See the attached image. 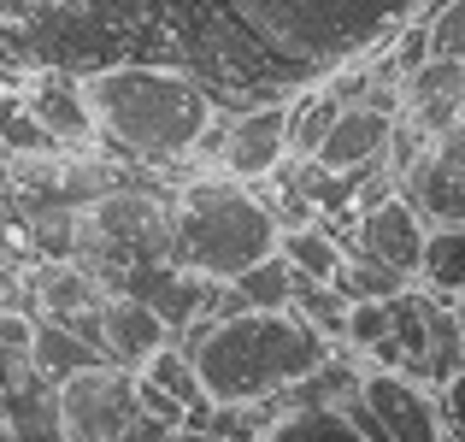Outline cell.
Masks as SVG:
<instances>
[{
  "label": "cell",
  "instance_id": "cell-1",
  "mask_svg": "<svg viewBox=\"0 0 465 442\" xmlns=\"http://www.w3.org/2000/svg\"><path fill=\"white\" fill-rule=\"evenodd\" d=\"M113 65L189 71L218 113L295 101L301 89L230 24L224 0H0L6 77H94Z\"/></svg>",
  "mask_w": 465,
  "mask_h": 442
},
{
  "label": "cell",
  "instance_id": "cell-2",
  "mask_svg": "<svg viewBox=\"0 0 465 442\" xmlns=\"http://www.w3.org/2000/svg\"><path fill=\"white\" fill-rule=\"evenodd\" d=\"M77 95L94 142L118 154L124 166H159V171L194 166L206 130L218 125V101L206 95V83L171 65L94 71V77H77Z\"/></svg>",
  "mask_w": 465,
  "mask_h": 442
},
{
  "label": "cell",
  "instance_id": "cell-3",
  "mask_svg": "<svg viewBox=\"0 0 465 442\" xmlns=\"http://www.w3.org/2000/svg\"><path fill=\"white\" fill-rule=\"evenodd\" d=\"M419 6L424 0H224L230 24L301 89L383 54L407 24H419Z\"/></svg>",
  "mask_w": 465,
  "mask_h": 442
},
{
  "label": "cell",
  "instance_id": "cell-4",
  "mask_svg": "<svg viewBox=\"0 0 465 442\" xmlns=\"http://www.w3.org/2000/svg\"><path fill=\"white\" fill-rule=\"evenodd\" d=\"M177 348L194 360V377L213 407H272L336 354L295 313L201 318L177 337Z\"/></svg>",
  "mask_w": 465,
  "mask_h": 442
},
{
  "label": "cell",
  "instance_id": "cell-5",
  "mask_svg": "<svg viewBox=\"0 0 465 442\" xmlns=\"http://www.w3.org/2000/svg\"><path fill=\"white\" fill-rule=\"evenodd\" d=\"M277 218L265 213V201L242 183L194 177L171 195V266L194 272L206 284H236L242 272H253L260 260L277 254Z\"/></svg>",
  "mask_w": 465,
  "mask_h": 442
},
{
  "label": "cell",
  "instance_id": "cell-6",
  "mask_svg": "<svg viewBox=\"0 0 465 442\" xmlns=\"http://www.w3.org/2000/svg\"><path fill=\"white\" fill-rule=\"evenodd\" d=\"M54 407L65 442H118L124 425L136 419V372H118V366L77 372L54 389Z\"/></svg>",
  "mask_w": 465,
  "mask_h": 442
},
{
  "label": "cell",
  "instance_id": "cell-7",
  "mask_svg": "<svg viewBox=\"0 0 465 442\" xmlns=\"http://www.w3.org/2000/svg\"><path fill=\"white\" fill-rule=\"evenodd\" d=\"M289 166V101H265V106H248V113L230 118V136H224V171L230 183L242 189H260L265 177Z\"/></svg>",
  "mask_w": 465,
  "mask_h": 442
},
{
  "label": "cell",
  "instance_id": "cell-8",
  "mask_svg": "<svg viewBox=\"0 0 465 442\" xmlns=\"http://www.w3.org/2000/svg\"><path fill=\"white\" fill-rule=\"evenodd\" d=\"M360 401L377 425H383L389 442H448L442 413H436V396L424 384L401 372H365L360 377Z\"/></svg>",
  "mask_w": 465,
  "mask_h": 442
},
{
  "label": "cell",
  "instance_id": "cell-9",
  "mask_svg": "<svg viewBox=\"0 0 465 442\" xmlns=\"http://www.w3.org/2000/svg\"><path fill=\"white\" fill-rule=\"evenodd\" d=\"M401 201L424 218V225H465V130L442 136L419 166L401 177Z\"/></svg>",
  "mask_w": 465,
  "mask_h": 442
},
{
  "label": "cell",
  "instance_id": "cell-10",
  "mask_svg": "<svg viewBox=\"0 0 465 442\" xmlns=\"http://www.w3.org/2000/svg\"><path fill=\"white\" fill-rule=\"evenodd\" d=\"M424 236H430V225H424V218L395 195V201H383V206H371V213H360V225L348 230V254L383 260L389 272H401V277H419Z\"/></svg>",
  "mask_w": 465,
  "mask_h": 442
},
{
  "label": "cell",
  "instance_id": "cell-11",
  "mask_svg": "<svg viewBox=\"0 0 465 442\" xmlns=\"http://www.w3.org/2000/svg\"><path fill=\"white\" fill-rule=\"evenodd\" d=\"M171 325L153 313L142 295H106L101 301V354L106 366H118V372H142V366L153 360L159 348H171Z\"/></svg>",
  "mask_w": 465,
  "mask_h": 442
},
{
  "label": "cell",
  "instance_id": "cell-12",
  "mask_svg": "<svg viewBox=\"0 0 465 442\" xmlns=\"http://www.w3.org/2000/svg\"><path fill=\"white\" fill-rule=\"evenodd\" d=\"M401 118L424 130L430 142L454 136V125L465 118V65L460 59H424L401 89Z\"/></svg>",
  "mask_w": 465,
  "mask_h": 442
},
{
  "label": "cell",
  "instance_id": "cell-13",
  "mask_svg": "<svg viewBox=\"0 0 465 442\" xmlns=\"http://www.w3.org/2000/svg\"><path fill=\"white\" fill-rule=\"evenodd\" d=\"M389 125H395L389 113H371V106H341L336 125H330V136L318 142L312 166H318V171H341V177H348V171L383 166V154H389Z\"/></svg>",
  "mask_w": 465,
  "mask_h": 442
},
{
  "label": "cell",
  "instance_id": "cell-14",
  "mask_svg": "<svg viewBox=\"0 0 465 442\" xmlns=\"http://www.w3.org/2000/svg\"><path fill=\"white\" fill-rule=\"evenodd\" d=\"M24 360H30V372L42 377L47 389L71 384L77 372H94L101 360V348H89L83 337H71L59 318H30V342H24Z\"/></svg>",
  "mask_w": 465,
  "mask_h": 442
},
{
  "label": "cell",
  "instance_id": "cell-15",
  "mask_svg": "<svg viewBox=\"0 0 465 442\" xmlns=\"http://www.w3.org/2000/svg\"><path fill=\"white\" fill-rule=\"evenodd\" d=\"M24 106H30V118H35V125H42L59 147H89V142H94L89 113H83V95H77V77H30Z\"/></svg>",
  "mask_w": 465,
  "mask_h": 442
},
{
  "label": "cell",
  "instance_id": "cell-16",
  "mask_svg": "<svg viewBox=\"0 0 465 442\" xmlns=\"http://www.w3.org/2000/svg\"><path fill=\"white\" fill-rule=\"evenodd\" d=\"M295 284L301 277L289 272L283 254L260 260L253 272H242L236 284H224V301H218V318H236V313H289L295 306Z\"/></svg>",
  "mask_w": 465,
  "mask_h": 442
},
{
  "label": "cell",
  "instance_id": "cell-17",
  "mask_svg": "<svg viewBox=\"0 0 465 442\" xmlns=\"http://www.w3.org/2000/svg\"><path fill=\"white\" fill-rule=\"evenodd\" d=\"M277 254L289 260V272H295L301 284H336L341 260H348V248H341V242L330 236L324 225H301V230H283V236H277Z\"/></svg>",
  "mask_w": 465,
  "mask_h": 442
},
{
  "label": "cell",
  "instance_id": "cell-18",
  "mask_svg": "<svg viewBox=\"0 0 465 442\" xmlns=\"http://www.w3.org/2000/svg\"><path fill=\"white\" fill-rule=\"evenodd\" d=\"M419 277L436 301H465V225H436L424 236Z\"/></svg>",
  "mask_w": 465,
  "mask_h": 442
},
{
  "label": "cell",
  "instance_id": "cell-19",
  "mask_svg": "<svg viewBox=\"0 0 465 442\" xmlns=\"http://www.w3.org/2000/svg\"><path fill=\"white\" fill-rule=\"evenodd\" d=\"M136 377H142V384H153L159 396H171L183 413H189V419H201V413L213 407V401H206V389H201V377H194V360L177 348V342H171V348H159Z\"/></svg>",
  "mask_w": 465,
  "mask_h": 442
},
{
  "label": "cell",
  "instance_id": "cell-20",
  "mask_svg": "<svg viewBox=\"0 0 465 442\" xmlns=\"http://www.w3.org/2000/svg\"><path fill=\"white\" fill-rule=\"evenodd\" d=\"M260 442H365V437L353 431V419L341 407H295L277 413Z\"/></svg>",
  "mask_w": 465,
  "mask_h": 442
},
{
  "label": "cell",
  "instance_id": "cell-21",
  "mask_svg": "<svg viewBox=\"0 0 465 442\" xmlns=\"http://www.w3.org/2000/svg\"><path fill=\"white\" fill-rule=\"evenodd\" d=\"M407 289H412V277L389 272L383 260H365V254H348L341 272H336V295L348 306H360V301H395V295H407Z\"/></svg>",
  "mask_w": 465,
  "mask_h": 442
},
{
  "label": "cell",
  "instance_id": "cell-22",
  "mask_svg": "<svg viewBox=\"0 0 465 442\" xmlns=\"http://www.w3.org/2000/svg\"><path fill=\"white\" fill-rule=\"evenodd\" d=\"M289 313L307 330H318L330 348H341V337H348V301L336 295V284H295V306Z\"/></svg>",
  "mask_w": 465,
  "mask_h": 442
},
{
  "label": "cell",
  "instance_id": "cell-23",
  "mask_svg": "<svg viewBox=\"0 0 465 442\" xmlns=\"http://www.w3.org/2000/svg\"><path fill=\"white\" fill-rule=\"evenodd\" d=\"M424 30H430V59H460L465 65V0H454L448 12H436Z\"/></svg>",
  "mask_w": 465,
  "mask_h": 442
},
{
  "label": "cell",
  "instance_id": "cell-24",
  "mask_svg": "<svg viewBox=\"0 0 465 442\" xmlns=\"http://www.w3.org/2000/svg\"><path fill=\"white\" fill-rule=\"evenodd\" d=\"M436 413H442L448 442H465V372H454L442 389H436Z\"/></svg>",
  "mask_w": 465,
  "mask_h": 442
},
{
  "label": "cell",
  "instance_id": "cell-25",
  "mask_svg": "<svg viewBox=\"0 0 465 442\" xmlns=\"http://www.w3.org/2000/svg\"><path fill=\"white\" fill-rule=\"evenodd\" d=\"M171 437H177V425H165V419H153V413L136 407V419L124 425V437H118V442H171Z\"/></svg>",
  "mask_w": 465,
  "mask_h": 442
},
{
  "label": "cell",
  "instance_id": "cell-26",
  "mask_svg": "<svg viewBox=\"0 0 465 442\" xmlns=\"http://www.w3.org/2000/svg\"><path fill=\"white\" fill-rule=\"evenodd\" d=\"M171 442H230V437H218V431H177Z\"/></svg>",
  "mask_w": 465,
  "mask_h": 442
}]
</instances>
